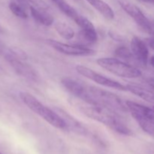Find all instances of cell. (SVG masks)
Returning a JSON list of instances; mask_svg holds the SVG:
<instances>
[{
  "label": "cell",
  "mask_w": 154,
  "mask_h": 154,
  "mask_svg": "<svg viewBox=\"0 0 154 154\" xmlns=\"http://www.w3.org/2000/svg\"><path fill=\"white\" fill-rule=\"evenodd\" d=\"M62 84L69 93L90 105L103 107L118 114L128 112L126 104L114 93L99 87L85 84L72 78H63Z\"/></svg>",
  "instance_id": "1"
},
{
  "label": "cell",
  "mask_w": 154,
  "mask_h": 154,
  "mask_svg": "<svg viewBox=\"0 0 154 154\" xmlns=\"http://www.w3.org/2000/svg\"><path fill=\"white\" fill-rule=\"evenodd\" d=\"M81 111L89 118L102 123L117 133L128 136L132 135L131 129L123 123L120 114L114 111L103 107L95 105L84 106L81 108Z\"/></svg>",
  "instance_id": "2"
},
{
  "label": "cell",
  "mask_w": 154,
  "mask_h": 154,
  "mask_svg": "<svg viewBox=\"0 0 154 154\" xmlns=\"http://www.w3.org/2000/svg\"><path fill=\"white\" fill-rule=\"evenodd\" d=\"M19 96L22 102L36 114L40 116L51 126L60 129H66V124L56 111L48 108L36 97L27 92H20Z\"/></svg>",
  "instance_id": "3"
},
{
  "label": "cell",
  "mask_w": 154,
  "mask_h": 154,
  "mask_svg": "<svg viewBox=\"0 0 154 154\" xmlns=\"http://www.w3.org/2000/svg\"><path fill=\"white\" fill-rule=\"evenodd\" d=\"M97 64L111 73L126 78H135L141 75V71L132 64L121 61L115 58H99L96 61Z\"/></svg>",
  "instance_id": "4"
},
{
  "label": "cell",
  "mask_w": 154,
  "mask_h": 154,
  "mask_svg": "<svg viewBox=\"0 0 154 154\" xmlns=\"http://www.w3.org/2000/svg\"><path fill=\"white\" fill-rule=\"evenodd\" d=\"M125 104L128 111L138 122L140 127L146 133L153 136L154 133L153 109L132 101H126Z\"/></svg>",
  "instance_id": "5"
},
{
  "label": "cell",
  "mask_w": 154,
  "mask_h": 154,
  "mask_svg": "<svg viewBox=\"0 0 154 154\" xmlns=\"http://www.w3.org/2000/svg\"><path fill=\"white\" fill-rule=\"evenodd\" d=\"M77 72L80 74L82 76L86 77L88 79L100 84V85L104 86L105 87H109V88L116 89V90H120V91H126V86L120 84V82L108 78L98 72H95L90 68L86 67V66L78 65L75 67Z\"/></svg>",
  "instance_id": "6"
},
{
  "label": "cell",
  "mask_w": 154,
  "mask_h": 154,
  "mask_svg": "<svg viewBox=\"0 0 154 154\" xmlns=\"http://www.w3.org/2000/svg\"><path fill=\"white\" fill-rule=\"evenodd\" d=\"M119 4L124 11L127 13L144 31L148 34L153 33V25L151 22L138 6L125 0L119 1Z\"/></svg>",
  "instance_id": "7"
},
{
  "label": "cell",
  "mask_w": 154,
  "mask_h": 154,
  "mask_svg": "<svg viewBox=\"0 0 154 154\" xmlns=\"http://www.w3.org/2000/svg\"><path fill=\"white\" fill-rule=\"evenodd\" d=\"M47 44L61 54L76 57H87L95 54V51L82 45H70L52 39L46 40Z\"/></svg>",
  "instance_id": "8"
},
{
  "label": "cell",
  "mask_w": 154,
  "mask_h": 154,
  "mask_svg": "<svg viewBox=\"0 0 154 154\" xmlns=\"http://www.w3.org/2000/svg\"><path fill=\"white\" fill-rule=\"evenodd\" d=\"M5 60L11 65V66L13 68L15 72L17 75H19L20 76L23 77V78H27V79L32 80V81L37 80L38 75L35 71L29 65L23 63V60L13 57L11 54L6 57Z\"/></svg>",
  "instance_id": "9"
},
{
  "label": "cell",
  "mask_w": 154,
  "mask_h": 154,
  "mask_svg": "<svg viewBox=\"0 0 154 154\" xmlns=\"http://www.w3.org/2000/svg\"><path fill=\"white\" fill-rule=\"evenodd\" d=\"M130 48L135 60L142 66H147L149 63V50L145 42L135 36L131 41Z\"/></svg>",
  "instance_id": "10"
},
{
  "label": "cell",
  "mask_w": 154,
  "mask_h": 154,
  "mask_svg": "<svg viewBox=\"0 0 154 154\" xmlns=\"http://www.w3.org/2000/svg\"><path fill=\"white\" fill-rule=\"evenodd\" d=\"M56 112L60 116L66 124V130H70L75 133L79 134L81 135H87L88 134V130L85 126H83L78 120L72 117L71 114H68L66 111L59 108H54Z\"/></svg>",
  "instance_id": "11"
},
{
  "label": "cell",
  "mask_w": 154,
  "mask_h": 154,
  "mask_svg": "<svg viewBox=\"0 0 154 154\" xmlns=\"http://www.w3.org/2000/svg\"><path fill=\"white\" fill-rule=\"evenodd\" d=\"M125 86H126V91H129L130 93L136 95V96H138L141 99H144V100L147 101V102H150V103H153V93L151 90L142 87L141 86L135 85V84H128Z\"/></svg>",
  "instance_id": "12"
},
{
  "label": "cell",
  "mask_w": 154,
  "mask_h": 154,
  "mask_svg": "<svg viewBox=\"0 0 154 154\" xmlns=\"http://www.w3.org/2000/svg\"><path fill=\"white\" fill-rule=\"evenodd\" d=\"M29 10L32 17L39 23L46 26H49L52 25L54 23V17L48 11L38 10V9L35 8L34 7L31 5L29 6Z\"/></svg>",
  "instance_id": "13"
},
{
  "label": "cell",
  "mask_w": 154,
  "mask_h": 154,
  "mask_svg": "<svg viewBox=\"0 0 154 154\" xmlns=\"http://www.w3.org/2000/svg\"><path fill=\"white\" fill-rule=\"evenodd\" d=\"M87 1L106 19L113 20L114 18L115 14L113 9L103 0H87Z\"/></svg>",
  "instance_id": "14"
},
{
  "label": "cell",
  "mask_w": 154,
  "mask_h": 154,
  "mask_svg": "<svg viewBox=\"0 0 154 154\" xmlns=\"http://www.w3.org/2000/svg\"><path fill=\"white\" fill-rule=\"evenodd\" d=\"M62 12H63L64 14H66V16L69 17V18H71L72 20L75 19L78 13L75 8H74L72 6H71L66 0H51Z\"/></svg>",
  "instance_id": "15"
},
{
  "label": "cell",
  "mask_w": 154,
  "mask_h": 154,
  "mask_svg": "<svg viewBox=\"0 0 154 154\" xmlns=\"http://www.w3.org/2000/svg\"><path fill=\"white\" fill-rule=\"evenodd\" d=\"M78 38L83 43L88 45L96 43L98 40V34L96 29H81L78 34Z\"/></svg>",
  "instance_id": "16"
},
{
  "label": "cell",
  "mask_w": 154,
  "mask_h": 154,
  "mask_svg": "<svg viewBox=\"0 0 154 154\" xmlns=\"http://www.w3.org/2000/svg\"><path fill=\"white\" fill-rule=\"evenodd\" d=\"M55 29L61 37L66 40H71L75 36V32L71 26L65 23H57L55 25Z\"/></svg>",
  "instance_id": "17"
},
{
  "label": "cell",
  "mask_w": 154,
  "mask_h": 154,
  "mask_svg": "<svg viewBox=\"0 0 154 154\" xmlns=\"http://www.w3.org/2000/svg\"><path fill=\"white\" fill-rule=\"evenodd\" d=\"M115 55L118 58L123 59L126 62H129L130 63L134 61H136L132 51L126 47L121 46L117 48L115 51Z\"/></svg>",
  "instance_id": "18"
},
{
  "label": "cell",
  "mask_w": 154,
  "mask_h": 154,
  "mask_svg": "<svg viewBox=\"0 0 154 154\" xmlns=\"http://www.w3.org/2000/svg\"><path fill=\"white\" fill-rule=\"evenodd\" d=\"M9 9L17 17L21 19H26L28 17V14L26 12L25 9L15 2H11L9 3Z\"/></svg>",
  "instance_id": "19"
},
{
  "label": "cell",
  "mask_w": 154,
  "mask_h": 154,
  "mask_svg": "<svg viewBox=\"0 0 154 154\" xmlns=\"http://www.w3.org/2000/svg\"><path fill=\"white\" fill-rule=\"evenodd\" d=\"M74 21L81 27V29H91L95 28L93 24L92 23L90 20L87 19L86 17L78 14V16L74 19Z\"/></svg>",
  "instance_id": "20"
},
{
  "label": "cell",
  "mask_w": 154,
  "mask_h": 154,
  "mask_svg": "<svg viewBox=\"0 0 154 154\" xmlns=\"http://www.w3.org/2000/svg\"><path fill=\"white\" fill-rule=\"evenodd\" d=\"M28 2L31 4V6L38 10L45 11H48L49 10V6L44 0H28Z\"/></svg>",
  "instance_id": "21"
},
{
  "label": "cell",
  "mask_w": 154,
  "mask_h": 154,
  "mask_svg": "<svg viewBox=\"0 0 154 154\" xmlns=\"http://www.w3.org/2000/svg\"><path fill=\"white\" fill-rule=\"evenodd\" d=\"M9 49H10V51L13 57H16V58L21 60H26L27 59V55L25 51H23L20 48H17V47H12V48H9Z\"/></svg>",
  "instance_id": "22"
},
{
  "label": "cell",
  "mask_w": 154,
  "mask_h": 154,
  "mask_svg": "<svg viewBox=\"0 0 154 154\" xmlns=\"http://www.w3.org/2000/svg\"><path fill=\"white\" fill-rule=\"evenodd\" d=\"M109 34H110V36H111L113 39H114L115 41H117V42H118V41H120L122 39V38L120 37V35H118L117 34H114L113 32H110Z\"/></svg>",
  "instance_id": "23"
},
{
  "label": "cell",
  "mask_w": 154,
  "mask_h": 154,
  "mask_svg": "<svg viewBox=\"0 0 154 154\" xmlns=\"http://www.w3.org/2000/svg\"><path fill=\"white\" fill-rule=\"evenodd\" d=\"M153 38H148V45H150L151 47V48H153Z\"/></svg>",
  "instance_id": "24"
},
{
  "label": "cell",
  "mask_w": 154,
  "mask_h": 154,
  "mask_svg": "<svg viewBox=\"0 0 154 154\" xmlns=\"http://www.w3.org/2000/svg\"><path fill=\"white\" fill-rule=\"evenodd\" d=\"M150 65H151L152 66H153V57H152L151 58H150Z\"/></svg>",
  "instance_id": "25"
},
{
  "label": "cell",
  "mask_w": 154,
  "mask_h": 154,
  "mask_svg": "<svg viewBox=\"0 0 154 154\" xmlns=\"http://www.w3.org/2000/svg\"><path fill=\"white\" fill-rule=\"evenodd\" d=\"M140 1L144 2H151V1H150V0H140Z\"/></svg>",
  "instance_id": "26"
},
{
  "label": "cell",
  "mask_w": 154,
  "mask_h": 154,
  "mask_svg": "<svg viewBox=\"0 0 154 154\" xmlns=\"http://www.w3.org/2000/svg\"><path fill=\"white\" fill-rule=\"evenodd\" d=\"M0 32H3V28L0 26Z\"/></svg>",
  "instance_id": "27"
},
{
  "label": "cell",
  "mask_w": 154,
  "mask_h": 154,
  "mask_svg": "<svg viewBox=\"0 0 154 154\" xmlns=\"http://www.w3.org/2000/svg\"><path fill=\"white\" fill-rule=\"evenodd\" d=\"M19 1H20V2H24V1H25V0H19Z\"/></svg>",
  "instance_id": "28"
},
{
  "label": "cell",
  "mask_w": 154,
  "mask_h": 154,
  "mask_svg": "<svg viewBox=\"0 0 154 154\" xmlns=\"http://www.w3.org/2000/svg\"><path fill=\"white\" fill-rule=\"evenodd\" d=\"M151 1V2H153V0H150Z\"/></svg>",
  "instance_id": "29"
},
{
  "label": "cell",
  "mask_w": 154,
  "mask_h": 154,
  "mask_svg": "<svg viewBox=\"0 0 154 154\" xmlns=\"http://www.w3.org/2000/svg\"><path fill=\"white\" fill-rule=\"evenodd\" d=\"M2 69V68H1V66H0V69Z\"/></svg>",
  "instance_id": "30"
},
{
  "label": "cell",
  "mask_w": 154,
  "mask_h": 154,
  "mask_svg": "<svg viewBox=\"0 0 154 154\" xmlns=\"http://www.w3.org/2000/svg\"><path fill=\"white\" fill-rule=\"evenodd\" d=\"M0 154H2V153H0Z\"/></svg>",
  "instance_id": "31"
}]
</instances>
